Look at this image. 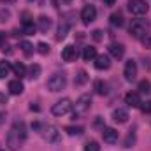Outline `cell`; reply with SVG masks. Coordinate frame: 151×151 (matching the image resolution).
I'll list each match as a JSON object with an SVG mask.
<instances>
[{"label":"cell","mask_w":151,"mask_h":151,"mask_svg":"<svg viewBox=\"0 0 151 151\" xmlns=\"http://www.w3.org/2000/svg\"><path fill=\"white\" fill-rule=\"evenodd\" d=\"M25 141H27V125H25L23 121H16V123L11 127V130H9V134H7V137H5L7 148L11 151H18L23 146Z\"/></svg>","instance_id":"obj_1"},{"label":"cell","mask_w":151,"mask_h":151,"mask_svg":"<svg viewBox=\"0 0 151 151\" xmlns=\"http://www.w3.org/2000/svg\"><path fill=\"white\" fill-rule=\"evenodd\" d=\"M91 109V97L90 95H81L77 99V102L74 104V111H72V118L77 119V118H83L90 113Z\"/></svg>","instance_id":"obj_2"},{"label":"cell","mask_w":151,"mask_h":151,"mask_svg":"<svg viewBox=\"0 0 151 151\" xmlns=\"http://www.w3.org/2000/svg\"><path fill=\"white\" fill-rule=\"evenodd\" d=\"M130 35L134 39H144L146 34L150 32V23L146 19H134L130 23V28H128Z\"/></svg>","instance_id":"obj_3"},{"label":"cell","mask_w":151,"mask_h":151,"mask_svg":"<svg viewBox=\"0 0 151 151\" xmlns=\"http://www.w3.org/2000/svg\"><path fill=\"white\" fill-rule=\"evenodd\" d=\"M46 86H47V90L53 91V93L62 91V90L67 86V76L56 72V74H53L49 79H47V84H46Z\"/></svg>","instance_id":"obj_4"},{"label":"cell","mask_w":151,"mask_h":151,"mask_svg":"<svg viewBox=\"0 0 151 151\" xmlns=\"http://www.w3.org/2000/svg\"><path fill=\"white\" fill-rule=\"evenodd\" d=\"M128 11L135 16H142L150 11V5L146 0H130L128 2Z\"/></svg>","instance_id":"obj_5"},{"label":"cell","mask_w":151,"mask_h":151,"mask_svg":"<svg viewBox=\"0 0 151 151\" xmlns=\"http://www.w3.org/2000/svg\"><path fill=\"white\" fill-rule=\"evenodd\" d=\"M42 137H44L47 142H51V144H58V142H60V139H62V135H60L58 128H56V127H53V125H49V127H44V128H42Z\"/></svg>","instance_id":"obj_6"},{"label":"cell","mask_w":151,"mask_h":151,"mask_svg":"<svg viewBox=\"0 0 151 151\" xmlns=\"http://www.w3.org/2000/svg\"><path fill=\"white\" fill-rule=\"evenodd\" d=\"M70 109H72L70 99H62V100H58V102L51 107V113L55 114V116H63V114L69 113Z\"/></svg>","instance_id":"obj_7"},{"label":"cell","mask_w":151,"mask_h":151,"mask_svg":"<svg viewBox=\"0 0 151 151\" xmlns=\"http://www.w3.org/2000/svg\"><path fill=\"white\" fill-rule=\"evenodd\" d=\"M95 18H97V9H95V5H84L83 11H81V19H83V23H84V25H90V23L95 21Z\"/></svg>","instance_id":"obj_8"},{"label":"cell","mask_w":151,"mask_h":151,"mask_svg":"<svg viewBox=\"0 0 151 151\" xmlns=\"http://www.w3.org/2000/svg\"><path fill=\"white\" fill-rule=\"evenodd\" d=\"M123 74H125V79H127V81H134V79L137 77V63H135L134 60H128V62L125 63Z\"/></svg>","instance_id":"obj_9"},{"label":"cell","mask_w":151,"mask_h":151,"mask_svg":"<svg viewBox=\"0 0 151 151\" xmlns=\"http://www.w3.org/2000/svg\"><path fill=\"white\" fill-rule=\"evenodd\" d=\"M21 25H23V34H27V35H32V34L37 30V27H35L34 19L28 16V12L23 14V21H21Z\"/></svg>","instance_id":"obj_10"},{"label":"cell","mask_w":151,"mask_h":151,"mask_svg":"<svg viewBox=\"0 0 151 151\" xmlns=\"http://www.w3.org/2000/svg\"><path fill=\"white\" fill-rule=\"evenodd\" d=\"M125 104L128 106V107H141V95L137 93V91H128L127 95H125Z\"/></svg>","instance_id":"obj_11"},{"label":"cell","mask_w":151,"mask_h":151,"mask_svg":"<svg viewBox=\"0 0 151 151\" xmlns=\"http://www.w3.org/2000/svg\"><path fill=\"white\" fill-rule=\"evenodd\" d=\"M111 67V58L107 55H97L95 58V69L97 70H107Z\"/></svg>","instance_id":"obj_12"},{"label":"cell","mask_w":151,"mask_h":151,"mask_svg":"<svg viewBox=\"0 0 151 151\" xmlns=\"http://www.w3.org/2000/svg\"><path fill=\"white\" fill-rule=\"evenodd\" d=\"M102 137H104V141L107 144H116L118 142V132L114 128H111V127H107V128L102 130Z\"/></svg>","instance_id":"obj_13"},{"label":"cell","mask_w":151,"mask_h":151,"mask_svg":"<svg viewBox=\"0 0 151 151\" xmlns=\"http://www.w3.org/2000/svg\"><path fill=\"white\" fill-rule=\"evenodd\" d=\"M76 56H77V51H76L74 46H65L62 49V60L63 62H74Z\"/></svg>","instance_id":"obj_14"},{"label":"cell","mask_w":151,"mask_h":151,"mask_svg":"<svg viewBox=\"0 0 151 151\" xmlns=\"http://www.w3.org/2000/svg\"><path fill=\"white\" fill-rule=\"evenodd\" d=\"M109 53H111L113 58L119 60V58H123V55H125V46H123V44H118V42H113V44L109 46Z\"/></svg>","instance_id":"obj_15"},{"label":"cell","mask_w":151,"mask_h":151,"mask_svg":"<svg viewBox=\"0 0 151 151\" xmlns=\"http://www.w3.org/2000/svg\"><path fill=\"white\" fill-rule=\"evenodd\" d=\"M23 90H25V86H23V83H21L19 79H14V81L9 83V91H11L12 95H21Z\"/></svg>","instance_id":"obj_16"},{"label":"cell","mask_w":151,"mask_h":151,"mask_svg":"<svg viewBox=\"0 0 151 151\" xmlns=\"http://www.w3.org/2000/svg\"><path fill=\"white\" fill-rule=\"evenodd\" d=\"M113 119L116 123H127V121H128V113H127V109H114Z\"/></svg>","instance_id":"obj_17"},{"label":"cell","mask_w":151,"mask_h":151,"mask_svg":"<svg viewBox=\"0 0 151 151\" xmlns=\"http://www.w3.org/2000/svg\"><path fill=\"white\" fill-rule=\"evenodd\" d=\"M39 30L40 32H47L49 28H51V25H53V21H51V18H47V16H39Z\"/></svg>","instance_id":"obj_18"},{"label":"cell","mask_w":151,"mask_h":151,"mask_svg":"<svg viewBox=\"0 0 151 151\" xmlns=\"http://www.w3.org/2000/svg\"><path fill=\"white\" fill-rule=\"evenodd\" d=\"M83 58H84L86 62L95 60V58H97V47H93V46H86L84 51H83Z\"/></svg>","instance_id":"obj_19"},{"label":"cell","mask_w":151,"mask_h":151,"mask_svg":"<svg viewBox=\"0 0 151 151\" xmlns=\"http://www.w3.org/2000/svg\"><path fill=\"white\" fill-rule=\"evenodd\" d=\"M88 79H90V76H88L86 70H79V72L76 74L74 83H76V86H83V84H86V83H88Z\"/></svg>","instance_id":"obj_20"},{"label":"cell","mask_w":151,"mask_h":151,"mask_svg":"<svg viewBox=\"0 0 151 151\" xmlns=\"http://www.w3.org/2000/svg\"><path fill=\"white\" fill-rule=\"evenodd\" d=\"M19 47H21V51H23L25 56H32V55H34V46H32L28 40H21V42H19Z\"/></svg>","instance_id":"obj_21"},{"label":"cell","mask_w":151,"mask_h":151,"mask_svg":"<svg viewBox=\"0 0 151 151\" xmlns=\"http://www.w3.org/2000/svg\"><path fill=\"white\" fill-rule=\"evenodd\" d=\"M111 25L113 27H123L125 25V19H123V14L118 11V12H114L111 14Z\"/></svg>","instance_id":"obj_22"},{"label":"cell","mask_w":151,"mask_h":151,"mask_svg":"<svg viewBox=\"0 0 151 151\" xmlns=\"http://www.w3.org/2000/svg\"><path fill=\"white\" fill-rule=\"evenodd\" d=\"M93 88H95V91H97L99 95H106V93H107V84H106L104 81H100V79H97V81L93 83Z\"/></svg>","instance_id":"obj_23"},{"label":"cell","mask_w":151,"mask_h":151,"mask_svg":"<svg viewBox=\"0 0 151 151\" xmlns=\"http://www.w3.org/2000/svg\"><path fill=\"white\" fill-rule=\"evenodd\" d=\"M67 32H69V23H60V27H58V34H56V40L65 39L67 37Z\"/></svg>","instance_id":"obj_24"},{"label":"cell","mask_w":151,"mask_h":151,"mask_svg":"<svg viewBox=\"0 0 151 151\" xmlns=\"http://www.w3.org/2000/svg\"><path fill=\"white\" fill-rule=\"evenodd\" d=\"M12 70H14V74H16V76H19V77L27 76V67H25L23 63H19V62L12 65Z\"/></svg>","instance_id":"obj_25"},{"label":"cell","mask_w":151,"mask_h":151,"mask_svg":"<svg viewBox=\"0 0 151 151\" xmlns=\"http://www.w3.org/2000/svg\"><path fill=\"white\" fill-rule=\"evenodd\" d=\"M39 74H40V65L32 63V65H30V69H28V77H30V79H37Z\"/></svg>","instance_id":"obj_26"},{"label":"cell","mask_w":151,"mask_h":151,"mask_svg":"<svg viewBox=\"0 0 151 151\" xmlns=\"http://www.w3.org/2000/svg\"><path fill=\"white\" fill-rule=\"evenodd\" d=\"M9 72H11V65H9V62H0V79L7 77Z\"/></svg>","instance_id":"obj_27"},{"label":"cell","mask_w":151,"mask_h":151,"mask_svg":"<svg viewBox=\"0 0 151 151\" xmlns=\"http://www.w3.org/2000/svg\"><path fill=\"white\" fill-rule=\"evenodd\" d=\"M139 91H141V93H150L151 91V83L148 79H144V81L139 83Z\"/></svg>","instance_id":"obj_28"},{"label":"cell","mask_w":151,"mask_h":151,"mask_svg":"<svg viewBox=\"0 0 151 151\" xmlns=\"http://www.w3.org/2000/svg\"><path fill=\"white\" fill-rule=\"evenodd\" d=\"M65 132H67L69 135H81L84 130H83L81 127H65Z\"/></svg>","instance_id":"obj_29"},{"label":"cell","mask_w":151,"mask_h":151,"mask_svg":"<svg viewBox=\"0 0 151 151\" xmlns=\"http://www.w3.org/2000/svg\"><path fill=\"white\" fill-rule=\"evenodd\" d=\"M84 151H100V146L97 141H88L84 146Z\"/></svg>","instance_id":"obj_30"},{"label":"cell","mask_w":151,"mask_h":151,"mask_svg":"<svg viewBox=\"0 0 151 151\" xmlns=\"http://www.w3.org/2000/svg\"><path fill=\"white\" fill-rule=\"evenodd\" d=\"M135 144V134L130 130V134L127 135V139H125V148H132Z\"/></svg>","instance_id":"obj_31"},{"label":"cell","mask_w":151,"mask_h":151,"mask_svg":"<svg viewBox=\"0 0 151 151\" xmlns=\"http://www.w3.org/2000/svg\"><path fill=\"white\" fill-rule=\"evenodd\" d=\"M37 51L40 53V55H47V53H49V46H47L46 42H39L37 44Z\"/></svg>","instance_id":"obj_32"},{"label":"cell","mask_w":151,"mask_h":151,"mask_svg":"<svg viewBox=\"0 0 151 151\" xmlns=\"http://www.w3.org/2000/svg\"><path fill=\"white\" fill-rule=\"evenodd\" d=\"M9 18H11V12L5 11V9H2V11H0V21L5 23V21H9Z\"/></svg>","instance_id":"obj_33"},{"label":"cell","mask_w":151,"mask_h":151,"mask_svg":"<svg viewBox=\"0 0 151 151\" xmlns=\"http://www.w3.org/2000/svg\"><path fill=\"white\" fill-rule=\"evenodd\" d=\"M91 37L95 39V40H97V42H100V40H102V39H104V32H102V30H95V32H93V34H91Z\"/></svg>","instance_id":"obj_34"},{"label":"cell","mask_w":151,"mask_h":151,"mask_svg":"<svg viewBox=\"0 0 151 151\" xmlns=\"http://www.w3.org/2000/svg\"><path fill=\"white\" fill-rule=\"evenodd\" d=\"M141 111H142V113H151V100L141 104Z\"/></svg>","instance_id":"obj_35"},{"label":"cell","mask_w":151,"mask_h":151,"mask_svg":"<svg viewBox=\"0 0 151 151\" xmlns=\"http://www.w3.org/2000/svg\"><path fill=\"white\" fill-rule=\"evenodd\" d=\"M142 44H144V47L151 49V34H150V35H146V37L142 39Z\"/></svg>","instance_id":"obj_36"},{"label":"cell","mask_w":151,"mask_h":151,"mask_svg":"<svg viewBox=\"0 0 151 151\" xmlns=\"http://www.w3.org/2000/svg\"><path fill=\"white\" fill-rule=\"evenodd\" d=\"M0 104H7V97L4 93H0Z\"/></svg>","instance_id":"obj_37"},{"label":"cell","mask_w":151,"mask_h":151,"mask_svg":"<svg viewBox=\"0 0 151 151\" xmlns=\"http://www.w3.org/2000/svg\"><path fill=\"white\" fill-rule=\"evenodd\" d=\"M4 121H5V113H4V111H0V125H2Z\"/></svg>","instance_id":"obj_38"},{"label":"cell","mask_w":151,"mask_h":151,"mask_svg":"<svg viewBox=\"0 0 151 151\" xmlns=\"http://www.w3.org/2000/svg\"><path fill=\"white\" fill-rule=\"evenodd\" d=\"M114 2H116V0H104L106 5H114Z\"/></svg>","instance_id":"obj_39"},{"label":"cell","mask_w":151,"mask_h":151,"mask_svg":"<svg viewBox=\"0 0 151 151\" xmlns=\"http://www.w3.org/2000/svg\"><path fill=\"white\" fill-rule=\"evenodd\" d=\"M0 2H5V4H12V2H16V0H0Z\"/></svg>","instance_id":"obj_40"},{"label":"cell","mask_w":151,"mask_h":151,"mask_svg":"<svg viewBox=\"0 0 151 151\" xmlns=\"http://www.w3.org/2000/svg\"><path fill=\"white\" fill-rule=\"evenodd\" d=\"M2 40H4V34L0 32V46H2Z\"/></svg>","instance_id":"obj_41"},{"label":"cell","mask_w":151,"mask_h":151,"mask_svg":"<svg viewBox=\"0 0 151 151\" xmlns=\"http://www.w3.org/2000/svg\"><path fill=\"white\" fill-rule=\"evenodd\" d=\"M28 2H34V0H28Z\"/></svg>","instance_id":"obj_42"}]
</instances>
